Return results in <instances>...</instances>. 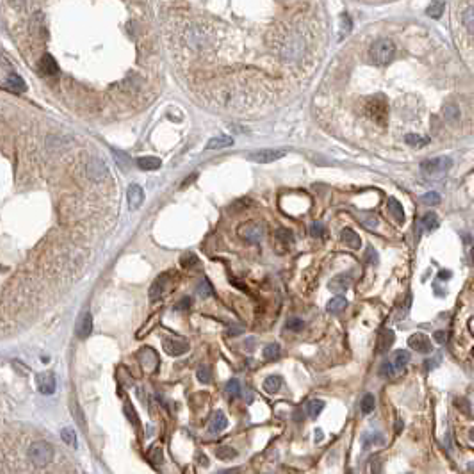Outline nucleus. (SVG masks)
<instances>
[{
	"label": "nucleus",
	"instance_id": "5701e85b",
	"mask_svg": "<svg viewBox=\"0 0 474 474\" xmlns=\"http://www.w3.org/2000/svg\"><path fill=\"white\" fill-rule=\"evenodd\" d=\"M160 159L159 157H141V159L138 160V166L143 172H156V170L160 168Z\"/></svg>",
	"mask_w": 474,
	"mask_h": 474
},
{
	"label": "nucleus",
	"instance_id": "9b49d317",
	"mask_svg": "<svg viewBox=\"0 0 474 474\" xmlns=\"http://www.w3.org/2000/svg\"><path fill=\"white\" fill-rule=\"evenodd\" d=\"M127 202H128V208H130V210H138L144 202L143 188L138 184H132L127 191Z\"/></svg>",
	"mask_w": 474,
	"mask_h": 474
},
{
	"label": "nucleus",
	"instance_id": "052dcab7",
	"mask_svg": "<svg viewBox=\"0 0 474 474\" xmlns=\"http://www.w3.org/2000/svg\"><path fill=\"white\" fill-rule=\"evenodd\" d=\"M254 344H255V339H248V340H246V342H244L246 350H248V352H254V350H255Z\"/></svg>",
	"mask_w": 474,
	"mask_h": 474
},
{
	"label": "nucleus",
	"instance_id": "c85d7f7f",
	"mask_svg": "<svg viewBox=\"0 0 474 474\" xmlns=\"http://www.w3.org/2000/svg\"><path fill=\"white\" fill-rule=\"evenodd\" d=\"M280 356H282V348L278 346V344H268V346L264 348V358L266 360L274 362V360H278Z\"/></svg>",
	"mask_w": 474,
	"mask_h": 474
},
{
	"label": "nucleus",
	"instance_id": "e433bc0d",
	"mask_svg": "<svg viewBox=\"0 0 474 474\" xmlns=\"http://www.w3.org/2000/svg\"><path fill=\"white\" fill-rule=\"evenodd\" d=\"M198 296L200 298H208V296H212V286L208 284V280H205V278H202L200 284H198Z\"/></svg>",
	"mask_w": 474,
	"mask_h": 474
},
{
	"label": "nucleus",
	"instance_id": "6e6552de",
	"mask_svg": "<svg viewBox=\"0 0 474 474\" xmlns=\"http://www.w3.org/2000/svg\"><path fill=\"white\" fill-rule=\"evenodd\" d=\"M369 116H371V120L374 123H378V125H384L385 123V118H387V106H385V102L382 98H374L369 102Z\"/></svg>",
	"mask_w": 474,
	"mask_h": 474
},
{
	"label": "nucleus",
	"instance_id": "dca6fc26",
	"mask_svg": "<svg viewBox=\"0 0 474 474\" xmlns=\"http://www.w3.org/2000/svg\"><path fill=\"white\" fill-rule=\"evenodd\" d=\"M2 84H4L6 90L12 91V93H24V91L27 90L24 78H22L20 75H16V74H11L9 77H4V78H2Z\"/></svg>",
	"mask_w": 474,
	"mask_h": 474
},
{
	"label": "nucleus",
	"instance_id": "7c9ffc66",
	"mask_svg": "<svg viewBox=\"0 0 474 474\" xmlns=\"http://www.w3.org/2000/svg\"><path fill=\"white\" fill-rule=\"evenodd\" d=\"M234 141L232 138H216V139H210L207 143V150H218V148H226V146H232Z\"/></svg>",
	"mask_w": 474,
	"mask_h": 474
},
{
	"label": "nucleus",
	"instance_id": "f3484780",
	"mask_svg": "<svg viewBox=\"0 0 474 474\" xmlns=\"http://www.w3.org/2000/svg\"><path fill=\"white\" fill-rule=\"evenodd\" d=\"M352 282H353L352 273H344V274H339V276L334 278V280L328 284V287H330V290H334V292H344V290L350 289Z\"/></svg>",
	"mask_w": 474,
	"mask_h": 474
},
{
	"label": "nucleus",
	"instance_id": "20e7f679",
	"mask_svg": "<svg viewBox=\"0 0 474 474\" xmlns=\"http://www.w3.org/2000/svg\"><path fill=\"white\" fill-rule=\"evenodd\" d=\"M173 274L175 273H162L156 282L152 284L150 287V300L152 302H157V300L162 298L166 292H170L173 287Z\"/></svg>",
	"mask_w": 474,
	"mask_h": 474
},
{
	"label": "nucleus",
	"instance_id": "ddd939ff",
	"mask_svg": "<svg viewBox=\"0 0 474 474\" xmlns=\"http://www.w3.org/2000/svg\"><path fill=\"white\" fill-rule=\"evenodd\" d=\"M284 156H286V152L284 150H262V152L254 154V156H252V160H255V162H258V164H270V162H274V160H278V159H282Z\"/></svg>",
	"mask_w": 474,
	"mask_h": 474
},
{
	"label": "nucleus",
	"instance_id": "ea45409f",
	"mask_svg": "<svg viewBox=\"0 0 474 474\" xmlns=\"http://www.w3.org/2000/svg\"><path fill=\"white\" fill-rule=\"evenodd\" d=\"M462 20H464V25L467 27V30H469L470 34H474V6L464 12Z\"/></svg>",
	"mask_w": 474,
	"mask_h": 474
},
{
	"label": "nucleus",
	"instance_id": "412c9836",
	"mask_svg": "<svg viewBox=\"0 0 474 474\" xmlns=\"http://www.w3.org/2000/svg\"><path fill=\"white\" fill-rule=\"evenodd\" d=\"M396 336H394L392 330H384L380 334V339H378V353H387L390 348H392Z\"/></svg>",
	"mask_w": 474,
	"mask_h": 474
},
{
	"label": "nucleus",
	"instance_id": "603ef678",
	"mask_svg": "<svg viewBox=\"0 0 474 474\" xmlns=\"http://www.w3.org/2000/svg\"><path fill=\"white\" fill-rule=\"evenodd\" d=\"M366 258H368L369 264H378V254H376V250L368 248V252H366Z\"/></svg>",
	"mask_w": 474,
	"mask_h": 474
},
{
	"label": "nucleus",
	"instance_id": "de8ad7c7",
	"mask_svg": "<svg viewBox=\"0 0 474 474\" xmlns=\"http://www.w3.org/2000/svg\"><path fill=\"white\" fill-rule=\"evenodd\" d=\"M310 236L316 237V239H321V237L326 236V228L323 226V223H314L310 226Z\"/></svg>",
	"mask_w": 474,
	"mask_h": 474
},
{
	"label": "nucleus",
	"instance_id": "4c0bfd02",
	"mask_svg": "<svg viewBox=\"0 0 474 474\" xmlns=\"http://www.w3.org/2000/svg\"><path fill=\"white\" fill-rule=\"evenodd\" d=\"M276 241H278V242H282L284 246H287V244H290V242L294 241V236H292V232H290V230L280 228V230L276 232Z\"/></svg>",
	"mask_w": 474,
	"mask_h": 474
},
{
	"label": "nucleus",
	"instance_id": "4be33fe9",
	"mask_svg": "<svg viewBox=\"0 0 474 474\" xmlns=\"http://www.w3.org/2000/svg\"><path fill=\"white\" fill-rule=\"evenodd\" d=\"M444 120L450 125H456L458 122H460V109H458L456 104L450 102L444 106Z\"/></svg>",
	"mask_w": 474,
	"mask_h": 474
},
{
	"label": "nucleus",
	"instance_id": "6ab92c4d",
	"mask_svg": "<svg viewBox=\"0 0 474 474\" xmlns=\"http://www.w3.org/2000/svg\"><path fill=\"white\" fill-rule=\"evenodd\" d=\"M410 362V353L406 352V350H398V352H394L392 358H390V364L394 366V369H396L398 372H403V369L408 366Z\"/></svg>",
	"mask_w": 474,
	"mask_h": 474
},
{
	"label": "nucleus",
	"instance_id": "423d86ee",
	"mask_svg": "<svg viewBox=\"0 0 474 474\" xmlns=\"http://www.w3.org/2000/svg\"><path fill=\"white\" fill-rule=\"evenodd\" d=\"M164 352L168 353L170 356H182L184 353L189 352V342L182 339H175V337H170V339L162 340Z\"/></svg>",
	"mask_w": 474,
	"mask_h": 474
},
{
	"label": "nucleus",
	"instance_id": "8fccbe9b",
	"mask_svg": "<svg viewBox=\"0 0 474 474\" xmlns=\"http://www.w3.org/2000/svg\"><path fill=\"white\" fill-rule=\"evenodd\" d=\"M125 414L128 416V419H130V422L134 426H139V421H138V414H136V410H134V406L130 405V401H127L125 403Z\"/></svg>",
	"mask_w": 474,
	"mask_h": 474
},
{
	"label": "nucleus",
	"instance_id": "9d476101",
	"mask_svg": "<svg viewBox=\"0 0 474 474\" xmlns=\"http://www.w3.org/2000/svg\"><path fill=\"white\" fill-rule=\"evenodd\" d=\"M408 346L412 348L414 352L422 353V355H428V353H432V350H434V346L430 342V337H426L424 334H416V336L410 337Z\"/></svg>",
	"mask_w": 474,
	"mask_h": 474
},
{
	"label": "nucleus",
	"instance_id": "0e129e2a",
	"mask_svg": "<svg viewBox=\"0 0 474 474\" xmlns=\"http://www.w3.org/2000/svg\"><path fill=\"white\" fill-rule=\"evenodd\" d=\"M316 438H318V440H321V438H323V434H321V430H316Z\"/></svg>",
	"mask_w": 474,
	"mask_h": 474
},
{
	"label": "nucleus",
	"instance_id": "37998d69",
	"mask_svg": "<svg viewBox=\"0 0 474 474\" xmlns=\"http://www.w3.org/2000/svg\"><path fill=\"white\" fill-rule=\"evenodd\" d=\"M180 264H182V268H184V270H191V268H194L198 264V257H196V255H192V254H188V255H184V257L180 258Z\"/></svg>",
	"mask_w": 474,
	"mask_h": 474
},
{
	"label": "nucleus",
	"instance_id": "49530a36",
	"mask_svg": "<svg viewBox=\"0 0 474 474\" xmlns=\"http://www.w3.org/2000/svg\"><path fill=\"white\" fill-rule=\"evenodd\" d=\"M422 204L430 205V207L438 205V204H440V194H438V192H428V194H424V196H422Z\"/></svg>",
	"mask_w": 474,
	"mask_h": 474
},
{
	"label": "nucleus",
	"instance_id": "a878e982",
	"mask_svg": "<svg viewBox=\"0 0 474 474\" xmlns=\"http://www.w3.org/2000/svg\"><path fill=\"white\" fill-rule=\"evenodd\" d=\"M388 210L396 218L398 223H403V221H405V210H403V207H401V204L396 198H390V200H388Z\"/></svg>",
	"mask_w": 474,
	"mask_h": 474
},
{
	"label": "nucleus",
	"instance_id": "c9c22d12",
	"mask_svg": "<svg viewBox=\"0 0 474 474\" xmlns=\"http://www.w3.org/2000/svg\"><path fill=\"white\" fill-rule=\"evenodd\" d=\"M112 154H114L116 162L120 164V168L122 170H128L132 166V160L127 154H123V152H120V150H112Z\"/></svg>",
	"mask_w": 474,
	"mask_h": 474
},
{
	"label": "nucleus",
	"instance_id": "2f4dec72",
	"mask_svg": "<svg viewBox=\"0 0 474 474\" xmlns=\"http://www.w3.org/2000/svg\"><path fill=\"white\" fill-rule=\"evenodd\" d=\"M216 456L220 460H234L237 456V451L234 448H230V446H220L216 450Z\"/></svg>",
	"mask_w": 474,
	"mask_h": 474
},
{
	"label": "nucleus",
	"instance_id": "b1692460",
	"mask_svg": "<svg viewBox=\"0 0 474 474\" xmlns=\"http://www.w3.org/2000/svg\"><path fill=\"white\" fill-rule=\"evenodd\" d=\"M346 306H348V300L344 298V296H336V298L326 303V312H330V314H340Z\"/></svg>",
	"mask_w": 474,
	"mask_h": 474
},
{
	"label": "nucleus",
	"instance_id": "f03ea898",
	"mask_svg": "<svg viewBox=\"0 0 474 474\" xmlns=\"http://www.w3.org/2000/svg\"><path fill=\"white\" fill-rule=\"evenodd\" d=\"M394 54H396V45L390 40H378L372 43L369 48V58L376 66H385L392 61Z\"/></svg>",
	"mask_w": 474,
	"mask_h": 474
},
{
	"label": "nucleus",
	"instance_id": "6e6d98bb",
	"mask_svg": "<svg viewBox=\"0 0 474 474\" xmlns=\"http://www.w3.org/2000/svg\"><path fill=\"white\" fill-rule=\"evenodd\" d=\"M438 364H440V358H438V356H437V358H428L424 362V369H426V371H432V369H435Z\"/></svg>",
	"mask_w": 474,
	"mask_h": 474
},
{
	"label": "nucleus",
	"instance_id": "4d7b16f0",
	"mask_svg": "<svg viewBox=\"0 0 474 474\" xmlns=\"http://www.w3.org/2000/svg\"><path fill=\"white\" fill-rule=\"evenodd\" d=\"M74 414H75V419H77V422L80 424V428H86V421L82 419V412H80V408H78L77 405H74Z\"/></svg>",
	"mask_w": 474,
	"mask_h": 474
},
{
	"label": "nucleus",
	"instance_id": "f8f14e48",
	"mask_svg": "<svg viewBox=\"0 0 474 474\" xmlns=\"http://www.w3.org/2000/svg\"><path fill=\"white\" fill-rule=\"evenodd\" d=\"M75 332H77L78 339H88L91 336V332H93V318H91L90 312H86V314H82L78 318Z\"/></svg>",
	"mask_w": 474,
	"mask_h": 474
},
{
	"label": "nucleus",
	"instance_id": "2eb2a0df",
	"mask_svg": "<svg viewBox=\"0 0 474 474\" xmlns=\"http://www.w3.org/2000/svg\"><path fill=\"white\" fill-rule=\"evenodd\" d=\"M239 234H241L242 239H246L248 242H258L262 241V237H264V230H262V226L258 225H246L242 226L241 230H239Z\"/></svg>",
	"mask_w": 474,
	"mask_h": 474
},
{
	"label": "nucleus",
	"instance_id": "aec40b11",
	"mask_svg": "<svg viewBox=\"0 0 474 474\" xmlns=\"http://www.w3.org/2000/svg\"><path fill=\"white\" fill-rule=\"evenodd\" d=\"M228 426V419H226V416L223 412H216L212 416V419H210V424H208V432L210 434H220V432H223V430Z\"/></svg>",
	"mask_w": 474,
	"mask_h": 474
},
{
	"label": "nucleus",
	"instance_id": "58836bf2",
	"mask_svg": "<svg viewBox=\"0 0 474 474\" xmlns=\"http://www.w3.org/2000/svg\"><path fill=\"white\" fill-rule=\"evenodd\" d=\"M241 382L239 380H230L228 384H226V394H228L230 398H237V396H241Z\"/></svg>",
	"mask_w": 474,
	"mask_h": 474
},
{
	"label": "nucleus",
	"instance_id": "3c124183",
	"mask_svg": "<svg viewBox=\"0 0 474 474\" xmlns=\"http://www.w3.org/2000/svg\"><path fill=\"white\" fill-rule=\"evenodd\" d=\"M454 406H456L460 412H464L466 416H469L470 414V405H469V401L467 400H464V398H460V400H454Z\"/></svg>",
	"mask_w": 474,
	"mask_h": 474
},
{
	"label": "nucleus",
	"instance_id": "a211bd4d",
	"mask_svg": "<svg viewBox=\"0 0 474 474\" xmlns=\"http://www.w3.org/2000/svg\"><path fill=\"white\" fill-rule=\"evenodd\" d=\"M340 241H342L344 244L348 246V248H352V250H358L360 244H362V241H360V236L355 232V230H352V228H344L342 232H340Z\"/></svg>",
	"mask_w": 474,
	"mask_h": 474
},
{
	"label": "nucleus",
	"instance_id": "864d4df0",
	"mask_svg": "<svg viewBox=\"0 0 474 474\" xmlns=\"http://www.w3.org/2000/svg\"><path fill=\"white\" fill-rule=\"evenodd\" d=\"M434 339L437 340L438 344H446L448 342V332H444V330H437L434 334Z\"/></svg>",
	"mask_w": 474,
	"mask_h": 474
},
{
	"label": "nucleus",
	"instance_id": "13d9d810",
	"mask_svg": "<svg viewBox=\"0 0 474 474\" xmlns=\"http://www.w3.org/2000/svg\"><path fill=\"white\" fill-rule=\"evenodd\" d=\"M191 302H192L191 298H184V300H180L178 305H176V308H178V310H188L189 306H191Z\"/></svg>",
	"mask_w": 474,
	"mask_h": 474
},
{
	"label": "nucleus",
	"instance_id": "cd10ccee",
	"mask_svg": "<svg viewBox=\"0 0 474 474\" xmlns=\"http://www.w3.org/2000/svg\"><path fill=\"white\" fill-rule=\"evenodd\" d=\"M323 408H324V403L321 400H310L305 406L306 416L308 417H318L319 414L323 412Z\"/></svg>",
	"mask_w": 474,
	"mask_h": 474
},
{
	"label": "nucleus",
	"instance_id": "72a5a7b5",
	"mask_svg": "<svg viewBox=\"0 0 474 474\" xmlns=\"http://www.w3.org/2000/svg\"><path fill=\"white\" fill-rule=\"evenodd\" d=\"M374 406H376L374 396H372V394H366V396L362 398V403H360V410H362V414L369 416V414L374 410Z\"/></svg>",
	"mask_w": 474,
	"mask_h": 474
},
{
	"label": "nucleus",
	"instance_id": "f257e3e1",
	"mask_svg": "<svg viewBox=\"0 0 474 474\" xmlns=\"http://www.w3.org/2000/svg\"><path fill=\"white\" fill-rule=\"evenodd\" d=\"M27 454H29L30 464H32L34 467H38V469H41V467H46L52 464L54 456H56V451H54V448L48 442L40 440L30 446Z\"/></svg>",
	"mask_w": 474,
	"mask_h": 474
},
{
	"label": "nucleus",
	"instance_id": "a18cd8bd",
	"mask_svg": "<svg viewBox=\"0 0 474 474\" xmlns=\"http://www.w3.org/2000/svg\"><path fill=\"white\" fill-rule=\"evenodd\" d=\"M369 470H371V474H382V470H384V464H382L380 456L371 458V462H369Z\"/></svg>",
	"mask_w": 474,
	"mask_h": 474
},
{
	"label": "nucleus",
	"instance_id": "69168bd1",
	"mask_svg": "<svg viewBox=\"0 0 474 474\" xmlns=\"http://www.w3.org/2000/svg\"><path fill=\"white\" fill-rule=\"evenodd\" d=\"M470 438L474 440V430H470Z\"/></svg>",
	"mask_w": 474,
	"mask_h": 474
},
{
	"label": "nucleus",
	"instance_id": "7ed1b4c3",
	"mask_svg": "<svg viewBox=\"0 0 474 474\" xmlns=\"http://www.w3.org/2000/svg\"><path fill=\"white\" fill-rule=\"evenodd\" d=\"M451 168H453V160H451L450 157H437V159L424 160V162L421 164L422 175L430 180L442 178Z\"/></svg>",
	"mask_w": 474,
	"mask_h": 474
},
{
	"label": "nucleus",
	"instance_id": "a19ab883",
	"mask_svg": "<svg viewBox=\"0 0 474 474\" xmlns=\"http://www.w3.org/2000/svg\"><path fill=\"white\" fill-rule=\"evenodd\" d=\"M303 328H305V323L298 318H289L286 321V330L289 332H302Z\"/></svg>",
	"mask_w": 474,
	"mask_h": 474
},
{
	"label": "nucleus",
	"instance_id": "4468645a",
	"mask_svg": "<svg viewBox=\"0 0 474 474\" xmlns=\"http://www.w3.org/2000/svg\"><path fill=\"white\" fill-rule=\"evenodd\" d=\"M139 362H141V366L146 371H154L159 366V356H157V353L152 348H144L143 352L139 353Z\"/></svg>",
	"mask_w": 474,
	"mask_h": 474
},
{
	"label": "nucleus",
	"instance_id": "0eeeda50",
	"mask_svg": "<svg viewBox=\"0 0 474 474\" xmlns=\"http://www.w3.org/2000/svg\"><path fill=\"white\" fill-rule=\"evenodd\" d=\"M86 173L93 182H102V180H106L109 176V170H107V166L100 159H91L90 164H88Z\"/></svg>",
	"mask_w": 474,
	"mask_h": 474
},
{
	"label": "nucleus",
	"instance_id": "680f3d73",
	"mask_svg": "<svg viewBox=\"0 0 474 474\" xmlns=\"http://www.w3.org/2000/svg\"><path fill=\"white\" fill-rule=\"evenodd\" d=\"M239 472V469H228V470H221L220 474H237Z\"/></svg>",
	"mask_w": 474,
	"mask_h": 474
},
{
	"label": "nucleus",
	"instance_id": "1a4fd4ad",
	"mask_svg": "<svg viewBox=\"0 0 474 474\" xmlns=\"http://www.w3.org/2000/svg\"><path fill=\"white\" fill-rule=\"evenodd\" d=\"M38 68H40V74L45 75V77H56V75L59 74V62L56 61V58L50 56V54L41 56L40 62H38Z\"/></svg>",
	"mask_w": 474,
	"mask_h": 474
},
{
	"label": "nucleus",
	"instance_id": "e2e57ef3",
	"mask_svg": "<svg viewBox=\"0 0 474 474\" xmlns=\"http://www.w3.org/2000/svg\"><path fill=\"white\" fill-rule=\"evenodd\" d=\"M438 276L448 280V278H451V273H450V271H446V273H444V271H440V274H438Z\"/></svg>",
	"mask_w": 474,
	"mask_h": 474
},
{
	"label": "nucleus",
	"instance_id": "393cba45",
	"mask_svg": "<svg viewBox=\"0 0 474 474\" xmlns=\"http://www.w3.org/2000/svg\"><path fill=\"white\" fill-rule=\"evenodd\" d=\"M282 376H270V378H266L264 380V385H262V388L266 390L268 394H276L280 388H282Z\"/></svg>",
	"mask_w": 474,
	"mask_h": 474
},
{
	"label": "nucleus",
	"instance_id": "c03bdc74",
	"mask_svg": "<svg viewBox=\"0 0 474 474\" xmlns=\"http://www.w3.org/2000/svg\"><path fill=\"white\" fill-rule=\"evenodd\" d=\"M148 458H150V462L154 464V466H160V464L164 462V456H162V451H160V448H154V450H150Z\"/></svg>",
	"mask_w": 474,
	"mask_h": 474
},
{
	"label": "nucleus",
	"instance_id": "39448f33",
	"mask_svg": "<svg viewBox=\"0 0 474 474\" xmlns=\"http://www.w3.org/2000/svg\"><path fill=\"white\" fill-rule=\"evenodd\" d=\"M36 384H38V390L45 396H52L56 392V387H58V382H56V374L50 371L40 372L36 376Z\"/></svg>",
	"mask_w": 474,
	"mask_h": 474
},
{
	"label": "nucleus",
	"instance_id": "c756f323",
	"mask_svg": "<svg viewBox=\"0 0 474 474\" xmlns=\"http://www.w3.org/2000/svg\"><path fill=\"white\" fill-rule=\"evenodd\" d=\"M405 141L406 144H410V146L414 148H422L430 143V138H422V136H417V134H406Z\"/></svg>",
	"mask_w": 474,
	"mask_h": 474
},
{
	"label": "nucleus",
	"instance_id": "09e8293b",
	"mask_svg": "<svg viewBox=\"0 0 474 474\" xmlns=\"http://www.w3.org/2000/svg\"><path fill=\"white\" fill-rule=\"evenodd\" d=\"M382 374H384L385 378H394V376H398L400 372L394 369V366L390 364V360H388V362H385V364L382 366Z\"/></svg>",
	"mask_w": 474,
	"mask_h": 474
},
{
	"label": "nucleus",
	"instance_id": "bf43d9fd",
	"mask_svg": "<svg viewBox=\"0 0 474 474\" xmlns=\"http://www.w3.org/2000/svg\"><path fill=\"white\" fill-rule=\"evenodd\" d=\"M239 334H242V326H230V332L228 336H239Z\"/></svg>",
	"mask_w": 474,
	"mask_h": 474
},
{
	"label": "nucleus",
	"instance_id": "5fc2aeb1",
	"mask_svg": "<svg viewBox=\"0 0 474 474\" xmlns=\"http://www.w3.org/2000/svg\"><path fill=\"white\" fill-rule=\"evenodd\" d=\"M362 223H364V226H368V228H376V226H378V220H376L374 216L362 218Z\"/></svg>",
	"mask_w": 474,
	"mask_h": 474
},
{
	"label": "nucleus",
	"instance_id": "79ce46f5",
	"mask_svg": "<svg viewBox=\"0 0 474 474\" xmlns=\"http://www.w3.org/2000/svg\"><path fill=\"white\" fill-rule=\"evenodd\" d=\"M196 376L202 384H208V382L212 380V374H210V368H208V366H200L196 371Z\"/></svg>",
	"mask_w": 474,
	"mask_h": 474
},
{
	"label": "nucleus",
	"instance_id": "f704fd0d",
	"mask_svg": "<svg viewBox=\"0 0 474 474\" xmlns=\"http://www.w3.org/2000/svg\"><path fill=\"white\" fill-rule=\"evenodd\" d=\"M61 438L64 444L72 446V448H77V435L72 428H62L61 430Z\"/></svg>",
	"mask_w": 474,
	"mask_h": 474
},
{
	"label": "nucleus",
	"instance_id": "473e14b6",
	"mask_svg": "<svg viewBox=\"0 0 474 474\" xmlns=\"http://www.w3.org/2000/svg\"><path fill=\"white\" fill-rule=\"evenodd\" d=\"M444 9H446L444 0H435V2H432V4H430V8H428V16L440 18L442 12H444Z\"/></svg>",
	"mask_w": 474,
	"mask_h": 474
},
{
	"label": "nucleus",
	"instance_id": "bb28decb",
	"mask_svg": "<svg viewBox=\"0 0 474 474\" xmlns=\"http://www.w3.org/2000/svg\"><path fill=\"white\" fill-rule=\"evenodd\" d=\"M421 225H422V228H424L426 232H434V230H437V228H438V218H437V214H435V212H428L424 218H422Z\"/></svg>",
	"mask_w": 474,
	"mask_h": 474
}]
</instances>
